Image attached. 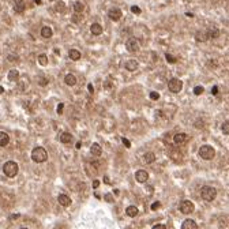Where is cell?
I'll return each instance as SVG.
<instances>
[{
	"mask_svg": "<svg viewBox=\"0 0 229 229\" xmlns=\"http://www.w3.org/2000/svg\"><path fill=\"white\" fill-rule=\"evenodd\" d=\"M31 158H33L34 162H45L46 158H48V153L44 147H41V146H37V147L33 149V151H31Z\"/></svg>",
	"mask_w": 229,
	"mask_h": 229,
	"instance_id": "1",
	"label": "cell"
},
{
	"mask_svg": "<svg viewBox=\"0 0 229 229\" xmlns=\"http://www.w3.org/2000/svg\"><path fill=\"white\" fill-rule=\"evenodd\" d=\"M201 196L203 201H207V202H211L216 199L217 196V190L214 187H210V186H206V187H202L201 190Z\"/></svg>",
	"mask_w": 229,
	"mask_h": 229,
	"instance_id": "2",
	"label": "cell"
},
{
	"mask_svg": "<svg viewBox=\"0 0 229 229\" xmlns=\"http://www.w3.org/2000/svg\"><path fill=\"white\" fill-rule=\"evenodd\" d=\"M18 171H19L18 164L14 162V161H7V162L3 165V172H4V175L8 176V177H14V176H16Z\"/></svg>",
	"mask_w": 229,
	"mask_h": 229,
	"instance_id": "3",
	"label": "cell"
},
{
	"mask_svg": "<svg viewBox=\"0 0 229 229\" xmlns=\"http://www.w3.org/2000/svg\"><path fill=\"white\" fill-rule=\"evenodd\" d=\"M199 155H201L203 160H213V157L216 155V150L209 145H203L199 149Z\"/></svg>",
	"mask_w": 229,
	"mask_h": 229,
	"instance_id": "4",
	"label": "cell"
},
{
	"mask_svg": "<svg viewBox=\"0 0 229 229\" xmlns=\"http://www.w3.org/2000/svg\"><path fill=\"white\" fill-rule=\"evenodd\" d=\"M181 87H183V82L177 78H172L171 81L168 82V89L171 90L172 93H179L181 90Z\"/></svg>",
	"mask_w": 229,
	"mask_h": 229,
	"instance_id": "5",
	"label": "cell"
},
{
	"mask_svg": "<svg viewBox=\"0 0 229 229\" xmlns=\"http://www.w3.org/2000/svg\"><path fill=\"white\" fill-rule=\"evenodd\" d=\"M125 48H127L128 52H138L139 51V42H138V40L135 37H131L128 38V41L125 42Z\"/></svg>",
	"mask_w": 229,
	"mask_h": 229,
	"instance_id": "6",
	"label": "cell"
},
{
	"mask_svg": "<svg viewBox=\"0 0 229 229\" xmlns=\"http://www.w3.org/2000/svg\"><path fill=\"white\" fill-rule=\"evenodd\" d=\"M179 207H180V211L183 214H191L194 209H195V206H194V203L191 201H183Z\"/></svg>",
	"mask_w": 229,
	"mask_h": 229,
	"instance_id": "7",
	"label": "cell"
},
{
	"mask_svg": "<svg viewBox=\"0 0 229 229\" xmlns=\"http://www.w3.org/2000/svg\"><path fill=\"white\" fill-rule=\"evenodd\" d=\"M108 16H109L112 20H119L122 18V10L120 8H111L109 11H108Z\"/></svg>",
	"mask_w": 229,
	"mask_h": 229,
	"instance_id": "8",
	"label": "cell"
},
{
	"mask_svg": "<svg viewBox=\"0 0 229 229\" xmlns=\"http://www.w3.org/2000/svg\"><path fill=\"white\" fill-rule=\"evenodd\" d=\"M135 179H136V181H139V183H145L149 179V173L146 171H143V169H139V171H136V173H135Z\"/></svg>",
	"mask_w": 229,
	"mask_h": 229,
	"instance_id": "9",
	"label": "cell"
},
{
	"mask_svg": "<svg viewBox=\"0 0 229 229\" xmlns=\"http://www.w3.org/2000/svg\"><path fill=\"white\" fill-rule=\"evenodd\" d=\"M169 157H171L173 161H176V162H179V161H181V158H183V155H181L180 150H176V149L171 147V149H169Z\"/></svg>",
	"mask_w": 229,
	"mask_h": 229,
	"instance_id": "10",
	"label": "cell"
},
{
	"mask_svg": "<svg viewBox=\"0 0 229 229\" xmlns=\"http://www.w3.org/2000/svg\"><path fill=\"white\" fill-rule=\"evenodd\" d=\"M187 139H188V136H187L186 134H176L175 136H173V142L176 143V145H184V143L187 142Z\"/></svg>",
	"mask_w": 229,
	"mask_h": 229,
	"instance_id": "11",
	"label": "cell"
},
{
	"mask_svg": "<svg viewBox=\"0 0 229 229\" xmlns=\"http://www.w3.org/2000/svg\"><path fill=\"white\" fill-rule=\"evenodd\" d=\"M57 201H59V203H60L61 206H64V207H67V206H70V205H71V199H70L67 195H64V194L59 195Z\"/></svg>",
	"mask_w": 229,
	"mask_h": 229,
	"instance_id": "12",
	"label": "cell"
},
{
	"mask_svg": "<svg viewBox=\"0 0 229 229\" xmlns=\"http://www.w3.org/2000/svg\"><path fill=\"white\" fill-rule=\"evenodd\" d=\"M90 153H92V155L100 157V155L102 154V149H101V146H100L98 143H93L92 147H90Z\"/></svg>",
	"mask_w": 229,
	"mask_h": 229,
	"instance_id": "13",
	"label": "cell"
},
{
	"mask_svg": "<svg viewBox=\"0 0 229 229\" xmlns=\"http://www.w3.org/2000/svg\"><path fill=\"white\" fill-rule=\"evenodd\" d=\"M181 229H198V225L194 220H186L181 225Z\"/></svg>",
	"mask_w": 229,
	"mask_h": 229,
	"instance_id": "14",
	"label": "cell"
},
{
	"mask_svg": "<svg viewBox=\"0 0 229 229\" xmlns=\"http://www.w3.org/2000/svg\"><path fill=\"white\" fill-rule=\"evenodd\" d=\"M90 31H92L93 36H100V34L102 33V26L100 25V23H93V25L90 26Z\"/></svg>",
	"mask_w": 229,
	"mask_h": 229,
	"instance_id": "15",
	"label": "cell"
},
{
	"mask_svg": "<svg viewBox=\"0 0 229 229\" xmlns=\"http://www.w3.org/2000/svg\"><path fill=\"white\" fill-rule=\"evenodd\" d=\"M59 140H60L61 143H70L72 140V135L68 133H61L59 135Z\"/></svg>",
	"mask_w": 229,
	"mask_h": 229,
	"instance_id": "16",
	"label": "cell"
},
{
	"mask_svg": "<svg viewBox=\"0 0 229 229\" xmlns=\"http://www.w3.org/2000/svg\"><path fill=\"white\" fill-rule=\"evenodd\" d=\"M138 61L136 60H128L125 61V70H128V71H135V70L138 68Z\"/></svg>",
	"mask_w": 229,
	"mask_h": 229,
	"instance_id": "17",
	"label": "cell"
},
{
	"mask_svg": "<svg viewBox=\"0 0 229 229\" xmlns=\"http://www.w3.org/2000/svg\"><path fill=\"white\" fill-rule=\"evenodd\" d=\"M195 40L196 41H199V42H205V41H207L209 40V37H207V34L205 33V31H196V34H195Z\"/></svg>",
	"mask_w": 229,
	"mask_h": 229,
	"instance_id": "18",
	"label": "cell"
},
{
	"mask_svg": "<svg viewBox=\"0 0 229 229\" xmlns=\"http://www.w3.org/2000/svg\"><path fill=\"white\" fill-rule=\"evenodd\" d=\"M64 82H66V85H68V86H74V85L76 83V78L75 75L72 74H67L66 78H64Z\"/></svg>",
	"mask_w": 229,
	"mask_h": 229,
	"instance_id": "19",
	"label": "cell"
},
{
	"mask_svg": "<svg viewBox=\"0 0 229 229\" xmlns=\"http://www.w3.org/2000/svg\"><path fill=\"white\" fill-rule=\"evenodd\" d=\"M8 142H10V136L5 133H0V146L4 147V146L8 145Z\"/></svg>",
	"mask_w": 229,
	"mask_h": 229,
	"instance_id": "20",
	"label": "cell"
},
{
	"mask_svg": "<svg viewBox=\"0 0 229 229\" xmlns=\"http://www.w3.org/2000/svg\"><path fill=\"white\" fill-rule=\"evenodd\" d=\"M41 36L44 38H51L52 37V29L49 27V26H44L42 29H41Z\"/></svg>",
	"mask_w": 229,
	"mask_h": 229,
	"instance_id": "21",
	"label": "cell"
},
{
	"mask_svg": "<svg viewBox=\"0 0 229 229\" xmlns=\"http://www.w3.org/2000/svg\"><path fill=\"white\" fill-rule=\"evenodd\" d=\"M206 34H207V37H209V38H217L220 36V30L217 27H210L209 30H207Z\"/></svg>",
	"mask_w": 229,
	"mask_h": 229,
	"instance_id": "22",
	"label": "cell"
},
{
	"mask_svg": "<svg viewBox=\"0 0 229 229\" xmlns=\"http://www.w3.org/2000/svg\"><path fill=\"white\" fill-rule=\"evenodd\" d=\"M68 56L71 60H79V59H81V52L76 51V49H71V51L68 52Z\"/></svg>",
	"mask_w": 229,
	"mask_h": 229,
	"instance_id": "23",
	"label": "cell"
},
{
	"mask_svg": "<svg viewBox=\"0 0 229 229\" xmlns=\"http://www.w3.org/2000/svg\"><path fill=\"white\" fill-rule=\"evenodd\" d=\"M125 213H127V216H130V217H136L138 216L136 206H128L127 209H125Z\"/></svg>",
	"mask_w": 229,
	"mask_h": 229,
	"instance_id": "24",
	"label": "cell"
},
{
	"mask_svg": "<svg viewBox=\"0 0 229 229\" xmlns=\"http://www.w3.org/2000/svg\"><path fill=\"white\" fill-rule=\"evenodd\" d=\"M83 10H85L83 3H81V2H75L74 3V11L76 14H82V13H83Z\"/></svg>",
	"mask_w": 229,
	"mask_h": 229,
	"instance_id": "25",
	"label": "cell"
},
{
	"mask_svg": "<svg viewBox=\"0 0 229 229\" xmlns=\"http://www.w3.org/2000/svg\"><path fill=\"white\" fill-rule=\"evenodd\" d=\"M18 78H19V72L16 71V70H11V71L8 72V79H10V81L15 82V81H18Z\"/></svg>",
	"mask_w": 229,
	"mask_h": 229,
	"instance_id": "26",
	"label": "cell"
},
{
	"mask_svg": "<svg viewBox=\"0 0 229 229\" xmlns=\"http://www.w3.org/2000/svg\"><path fill=\"white\" fill-rule=\"evenodd\" d=\"M153 161H155V155H154V153H151V151L146 153V154H145V162H146V164H151Z\"/></svg>",
	"mask_w": 229,
	"mask_h": 229,
	"instance_id": "27",
	"label": "cell"
},
{
	"mask_svg": "<svg viewBox=\"0 0 229 229\" xmlns=\"http://www.w3.org/2000/svg\"><path fill=\"white\" fill-rule=\"evenodd\" d=\"M38 63H40L41 66H46V64H48V56L44 53L38 55Z\"/></svg>",
	"mask_w": 229,
	"mask_h": 229,
	"instance_id": "28",
	"label": "cell"
},
{
	"mask_svg": "<svg viewBox=\"0 0 229 229\" xmlns=\"http://www.w3.org/2000/svg\"><path fill=\"white\" fill-rule=\"evenodd\" d=\"M15 11L16 13H23V11H25V4H23V3H20V4H15Z\"/></svg>",
	"mask_w": 229,
	"mask_h": 229,
	"instance_id": "29",
	"label": "cell"
},
{
	"mask_svg": "<svg viewBox=\"0 0 229 229\" xmlns=\"http://www.w3.org/2000/svg\"><path fill=\"white\" fill-rule=\"evenodd\" d=\"M222 133H224L225 135L229 134V123L228 122H225L224 124H222Z\"/></svg>",
	"mask_w": 229,
	"mask_h": 229,
	"instance_id": "30",
	"label": "cell"
},
{
	"mask_svg": "<svg viewBox=\"0 0 229 229\" xmlns=\"http://www.w3.org/2000/svg\"><path fill=\"white\" fill-rule=\"evenodd\" d=\"M165 57H166V60H168V63H171V64H175V63H176V57H173L172 55L166 53V55H165Z\"/></svg>",
	"mask_w": 229,
	"mask_h": 229,
	"instance_id": "31",
	"label": "cell"
},
{
	"mask_svg": "<svg viewBox=\"0 0 229 229\" xmlns=\"http://www.w3.org/2000/svg\"><path fill=\"white\" fill-rule=\"evenodd\" d=\"M194 93H195L196 96L202 94V93H203V87H202V86H196L195 89H194Z\"/></svg>",
	"mask_w": 229,
	"mask_h": 229,
	"instance_id": "32",
	"label": "cell"
},
{
	"mask_svg": "<svg viewBox=\"0 0 229 229\" xmlns=\"http://www.w3.org/2000/svg\"><path fill=\"white\" fill-rule=\"evenodd\" d=\"M150 98L153 100V101H155V100L160 98V94H158L157 92H151V93H150Z\"/></svg>",
	"mask_w": 229,
	"mask_h": 229,
	"instance_id": "33",
	"label": "cell"
},
{
	"mask_svg": "<svg viewBox=\"0 0 229 229\" xmlns=\"http://www.w3.org/2000/svg\"><path fill=\"white\" fill-rule=\"evenodd\" d=\"M131 11H133L134 14H136V15H139V14H140V8L138 7V5H133V7H131Z\"/></svg>",
	"mask_w": 229,
	"mask_h": 229,
	"instance_id": "34",
	"label": "cell"
},
{
	"mask_svg": "<svg viewBox=\"0 0 229 229\" xmlns=\"http://www.w3.org/2000/svg\"><path fill=\"white\" fill-rule=\"evenodd\" d=\"M38 83H40L41 86H45V85L48 83V81H46L45 78H42V76H41V78H38Z\"/></svg>",
	"mask_w": 229,
	"mask_h": 229,
	"instance_id": "35",
	"label": "cell"
},
{
	"mask_svg": "<svg viewBox=\"0 0 229 229\" xmlns=\"http://www.w3.org/2000/svg\"><path fill=\"white\" fill-rule=\"evenodd\" d=\"M151 229H166V228H165V225H162V224H157V225H154Z\"/></svg>",
	"mask_w": 229,
	"mask_h": 229,
	"instance_id": "36",
	"label": "cell"
},
{
	"mask_svg": "<svg viewBox=\"0 0 229 229\" xmlns=\"http://www.w3.org/2000/svg\"><path fill=\"white\" fill-rule=\"evenodd\" d=\"M158 207H160V202H154V203L151 205V210H157Z\"/></svg>",
	"mask_w": 229,
	"mask_h": 229,
	"instance_id": "37",
	"label": "cell"
},
{
	"mask_svg": "<svg viewBox=\"0 0 229 229\" xmlns=\"http://www.w3.org/2000/svg\"><path fill=\"white\" fill-rule=\"evenodd\" d=\"M123 143H124V146H127V147H131V143L128 139H125V138H123Z\"/></svg>",
	"mask_w": 229,
	"mask_h": 229,
	"instance_id": "38",
	"label": "cell"
},
{
	"mask_svg": "<svg viewBox=\"0 0 229 229\" xmlns=\"http://www.w3.org/2000/svg\"><path fill=\"white\" fill-rule=\"evenodd\" d=\"M63 107H64L63 104H59V105H57V113H61V112H63Z\"/></svg>",
	"mask_w": 229,
	"mask_h": 229,
	"instance_id": "39",
	"label": "cell"
},
{
	"mask_svg": "<svg viewBox=\"0 0 229 229\" xmlns=\"http://www.w3.org/2000/svg\"><path fill=\"white\" fill-rule=\"evenodd\" d=\"M98 186H100V181H98V180H94V181H93V187H94V188H97Z\"/></svg>",
	"mask_w": 229,
	"mask_h": 229,
	"instance_id": "40",
	"label": "cell"
},
{
	"mask_svg": "<svg viewBox=\"0 0 229 229\" xmlns=\"http://www.w3.org/2000/svg\"><path fill=\"white\" fill-rule=\"evenodd\" d=\"M217 92H218V87H217V86H214L213 89H211V93H213V94H217Z\"/></svg>",
	"mask_w": 229,
	"mask_h": 229,
	"instance_id": "41",
	"label": "cell"
},
{
	"mask_svg": "<svg viewBox=\"0 0 229 229\" xmlns=\"http://www.w3.org/2000/svg\"><path fill=\"white\" fill-rule=\"evenodd\" d=\"M87 89H89V92H90V93H93V92H94V89H93V86H92V85H87Z\"/></svg>",
	"mask_w": 229,
	"mask_h": 229,
	"instance_id": "42",
	"label": "cell"
},
{
	"mask_svg": "<svg viewBox=\"0 0 229 229\" xmlns=\"http://www.w3.org/2000/svg\"><path fill=\"white\" fill-rule=\"evenodd\" d=\"M105 199H107L108 202H112V196H111V195H107V196H105Z\"/></svg>",
	"mask_w": 229,
	"mask_h": 229,
	"instance_id": "43",
	"label": "cell"
},
{
	"mask_svg": "<svg viewBox=\"0 0 229 229\" xmlns=\"http://www.w3.org/2000/svg\"><path fill=\"white\" fill-rule=\"evenodd\" d=\"M15 4H20V3H23V0H13Z\"/></svg>",
	"mask_w": 229,
	"mask_h": 229,
	"instance_id": "44",
	"label": "cell"
},
{
	"mask_svg": "<svg viewBox=\"0 0 229 229\" xmlns=\"http://www.w3.org/2000/svg\"><path fill=\"white\" fill-rule=\"evenodd\" d=\"M34 3H36V4H38V5H40L41 3H42V2H41V0H34Z\"/></svg>",
	"mask_w": 229,
	"mask_h": 229,
	"instance_id": "45",
	"label": "cell"
},
{
	"mask_svg": "<svg viewBox=\"0 0 229 229\" xmlns=\"http://www.w3.org/2000/svg\"><path fill=\"white\" fill-rule=\"evenodd\" d=\"M104 181H105L107 184H109V179H108V177H104Z\"/></svg>",
	"mask_w": 229,
	"mask_h": 229,
	"instance_id": "46",
	"label": "cell"
},
{
	"mask_svg": "<svg viewBox=\"0 0 229 229\" xmlns=\"http://www.w3.org/2000/svg\"><path fill=\"white\" fill-rule=\"evenodd\" d=\"M3 92H4V89H3V87H0V94H2Z\"/></svg>",
	"mask_w": 229,
	"mask_h": 229,
	"instance_id": "47",
	"label": "cell"
},
{
	"mask_svg": "<svg viewBox=\"0 0 229 229\" xmlns=\"http://www.w3.org/2000/svg\"><path fill=\"white\" fill-rule=\"evenodd\" d=\"M22 229H27V228H22Z\"/></svg>",
	"mask_w": 229,
	"mask_h": 229,
	"instance_id": "48",
	"label": "cell"
}]
</instances>
